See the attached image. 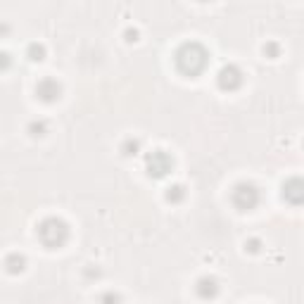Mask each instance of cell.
Returning a JSON list of instances; mask_svg holds the SVG:
<instances>
[{"instance_id":"19","label":"cell","mask_w":304,"mask_h":304,"mask_svg":"<svg viewBox=\"0 0 304 304\" xmlns=\"http://www.w3.org/2000/svg\"><path fill=\"white\" fill-rule=\"evenodd\" d=\"M0 33H7V26H0Z\"/></svg>"},{"instance_id":"5","label":"cell","mask_w":304,"mask_h":304,"mask_svg":"<svg viewBox=\"0 0 304 304\" xmlns=\"http://www.w3.org/2000/svg\"><path fill=\"white\" fill-rule=\"evenodd\" d=\"M242 81H245V74H242V69H240V67H235V65L221 67L219 76H216V84H219V88H221V91H228V93L238 91L240 86H242Z\"/></svg>"},{"instance_id":"4","label":"cell","mask_w":304,"mask_h":304,"mask_svg":"<svg viewBox=\"0 0 304 304\" xmlns=\"http://www.w3.org/2000/svg\"><path fill=\"white\" fill-rule=\"evenodd\" d=\"M171 169H174V159H171L169 152H164V150H152V152L145 157V171H148V176L155 178V181L169 176Z\"/></svg>"},{"instance_id":"17","label":"cell","mask_w":304,"mask_h":304,"mask_svg":"<svg viewBox=\"0 0 304 304\" xmlns=\"http://www.w3.org/2000/svg\"><path fill=\"white\" fill-rule=\"evenodd\" d=\"M264 55H269V57H276V55H278V46H276V43H269V46H264Z\"/></svg>"},{"instance_id":"1","label":"cell","mask_w":304,"mask_h":304,"mask_svg":"<svg viewBox=\"0 0 304 304\" xmlns=\"http://www.w3.org/2000/svg\"><path fill=\"white\" fill-rule=\"evenodd\" d=\"M174 65H176V71L183 74L186 78H197L202 71L207 69L209 52L202 43L190 40V43H183V46L174 52Z\"/></svg>"},{"instance_id":"12","label":"cell","mask_w":304,"mask_h":304,"mask_svg":"<svg viewBox=\"0 0 304 304\" xmlns=\"http://www.w3.org/2000/svg\"><path fill=\"white\" fill-rule=\"evenodd\" d=\"M29 133H31L33 138H43L48 133V124L40 119V121H31L29 124Z\"/></svg>"},{"instance_id":"8","label":"cell","mask_w":304,"mask_h":304,"mask_svg":"<svg viewBox=\"0 0 304 304\" xmlns=\"http://www.w3.org/2000/svg\"><path fill=\"white\" fill-rule=\"evenodd\" d=\"M195 290H197V297L200 299H214L219 295V280L212 278V276H205V278L197 280Z\"/></svg>"},{"instance_id":"11","label":"cell","mask_w":304,"mask_h":304,"mask_svg":"<svg viewBox=\"0 0 304 304\" xmlns=\"http://www.w3.org/2000/svg\"><path fill=\"white\" fill-rule=\"evenodd\" d=\"M26 55H29L31 62H43V59H46V48L40 46V43H31L29 50H26Z\"/></svg>"},{"instance_id":"3","label":"cell","mask_w":304,"mask_h":304,"mask_svg":"<svg viewBox=\"0 0 304 304\" xmlns=\"http://www.w3.org/2000/svg\"><path fill=\"white\" fill-rule=\"evenodd\" d=\"M259 188L254 186V183H238V186L233 188V193H231V202H233V207L238 209V212H252L254 207L259 205Z\"/></svg>"},{"instance_id":"14","label":"cell","mask_w":304,"mask_h":304,"mask_svg":"<svg viewBox=\"0 0 304 304\" xmlns=\"http://www.w3.org/2000/svg\"><path fill=\"white\" fill-rule=\"evenodd\" d=\"M100 304H121V297H119L117 292H105V295H100Z\"/></svg>"},{"instance_id":"7","label":"cell","mask_w":304,"mask_h":304,"mask_svg":"<svg viewBox=\"0 0 304 304\" xmlns=\"http://www.w3.org/2000/svg\"><path fill=\"white\" fill-rule=\"evenodd\" d=\"M283 197L285 202H290V205H295V207H299L304 200V183L302 178H288V181L283 183Z\"/></svg>"},{"instance_id":"10","label":"cell","mask_w":304,"mask_h":304,"mask_svg":"<svg viewBox=\"0 0 304 304\" xmlns=\"http://www.w3.org/2000/svg\"><path fill=\"white\" fill-rule=\"evenodd\" d=\"M167 200L171 202V205H178V202L186 200V188L181 186V183H176V186H171L167 190Z\"/></svg>"},{"instance_id":"13","label":"cell","mask_w":304,"mask_h":304,"mask_svg":"<svg viewBox=\"0 0 304 304\" xmlns=\"http://www.w3.org/2000/svg\"><path fill=\"white\" fill-rule=\"evenodd\" d=\"M138 150H140V140H133V138H129V140L121 145V152H124L126 157L138 155Z\"/></svg>"},{"instance_id":"15","label":"cell","mask_w":304,"mask_h":304,"mask_svg":"<svg viewBox=\"0 0 304 304\" xmlns=\"http://www.w3.org/2000/svg\"><path fill=\"white\" fill-rule=\"evenodd\" d=\"M245 250H247V252H252V254H257V252H259V250H261V242H259V240H257V238H252V240H247V242H245Z\"/></svg>"},{"instance_id":"6","label":"cell","mask_w":304,"mask_h":304,"mask_svg":"<svg viewBox=\"0 0 304 304\" xmlns=\"http://www.w3.org/2000/svg\"><path fill=\"white\" fill-rule=\"evenodd\" d=\"M36 97L46 105L57 103L59 97H62V86H59V81L57 78H50V76L40 78L38 86H36Z\"/></svg>"},{"instance_id":"18","label":"cell","mask_w":304,"mask_h":304,"mask_svg":"<svg viewBox=\"0 0 304 304\" xmlns=\"http://www.w3.org/2000/svg\"><path fill=\"white\" fill-rule=\"evenodd\" d=\"M138 38V31H131V29H129V31H126V40H136Z\"/></svg>"},{"instance_id":"2","label":"cell","mask_w":304,"mask_h":304,"mask_svg":"<svg viewBox=\"0 0 304 304\" xmlns=\"http://www.w3.org/2000/svg\"><path fill=\"white\" fill-rule=\"evenodd\" d=\"M36 233H38V240L43 242V247H48V250H59V247H65L67 240H69V226H67V221L59 219V216H48V219H43L38 224Z\"/></svg>"},{"instance_id":"9","label":"cell","mask_w":304,"mask_h":304,"mask_svg":"<svg viewBox=\"0 0 304 304\" xmlns=\"http://www.w3.org/2000/svg\"><path fill=\"white\" fill-rule=\"evenodd\" d=\"M5 269L7 273H12V276H17V273H22L26 269V257L24 254H10V257L5 259Z\"/></svg>"},{"instance_id":"16","label":"cell","mask_w":304,"mask_h":304,"mask_svg":"<svg viewBox=\"0 0 304 304\" xmlns=\"http://www.w3.org/2000/svg\"><path fill=\"white\" fill-rule=\"evenodd\" d=\"M10 65H12V57H10L7 52H0V71L10 69Z\"/></svg>"}]
</instances>
